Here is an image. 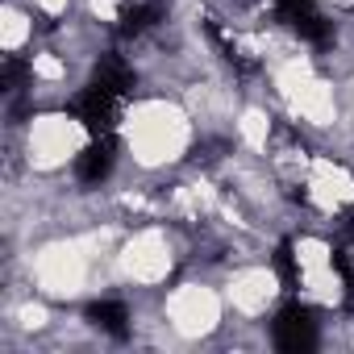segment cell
Here are the masks:
<instances>
[{
	"label": "cell",
	"instance_id": "obj_4",
	"mask_svg": "<svg viewBox=\"0 0 354 354\" xmlns=\"http://www.w3.org/2000/svg\"><path fill=\"white\" fill-rule=\"evenodd\" d=\"M88 321L96 329H104L109 337H125L129 333V313H125L121 300H96V304H88Z\"/></svg>",
	"mask_w": 354,
	"mask_h": 354
},
{
	"label": "cell",
	"instance_id": "obj_6",
	"mask_svg": "<svg viewBox=\"0 0 354 354\" xmlns=\"http://www.w3.org/2000/svg\"><path fill=\"white\" fill-rule=\"evenodd\" d=\"M288 21H292V30H296L300 38H308V42H317V46H325V42L333 38V26H329L325 17L308 13V9H296V13H288Z\"/></svg>",
	"mask_w": 354,
	"mask_h": 354
},
{
	"label": "cell",
	"instance_id": "obj_11",
	"mask_svg": "<svg viewBox=\"0 0 354 354\" xmlns=\"http://www.w3.org/2000/svg\"><path fill=\"white\" fill-rule=\"evenodd\" d=\"M242 5H254V0H242Z\"/></svg>",
	"mask_w": 354,
	"mask_h": 354
},
{
	"label": "cell",
	"instance_id": "obj_9",
	"mask_svg": "<svg viewBox=\"0 0 354 354\" xmlns=\"http://www.w3.org/2000/svg\"><path fill=\"white\" fill-rule=\"evenodd\" d=\"M21 75H26V63L9 59V63H5V92H17V88H21Z\"/></svg>",
	"mask_w": 354,
	"mask_h": 354
},
{
	"label": "cell",
	"instance_id": "obj_1",
	"mask_svg": "<svg viewBox=\"0 0 354 354\" xmlns=\"http://www.w3.org/2000/svg\"><path fill=\"white\" fill-rule=\"evenodd\" d=\"M275 346L288 350V354L313 350V346H317V321H313V313L300 308V304H288V308L275 317Z\"/></svg>",
	"mask_w": 354,
	"mask_h": 354
},
{
	"label": "cell",
	"instance_id": "obj_5",
	"mask_svg": "<svg viewBox=\"0 0 354 354\" xmlns=\"http://www.w3.org/2000/svg\"><path fill=\"white\" fill-rule=\"evenodd\" d=\"M96 84H104L109 92H117V96H125L129 88H133V71L117 59V55H104L100 63H96Z\"/></svg>",
	"mask_w": 354,
	"mask_h": 354
},
{
	"label": "cell",
	"instance_id": "obj_7",
	"mask_svg": "<svg viewBox=\"0 0 354 354\" xmlns=\"http://www.w3.org/2000/svg\"><path fill=\"white\" fill-rule=\"evenodd\" d=\"M154 21H158V5H129V9L121 13V34H125V38H138V34H146Z\"/></svg>",
	"mask_w": 354,
	"mask_h": 354
},
{
	"label": "cell",
	"instance_id": "obj_2",
	"mask_svg": "<svg viewBox=\"0 0 354 354\" xmlns=\"http://www.w3.org/2000/svg\"><path fill=\"white\" fill-rule=\"evenodd\" d=\"M75 117L92 129V133H109L117 121V92H109L104 84H92L80 100H75Z\"/></svg>",
	"mask_w": 354,
	"mask_h": 354
},
{
	"label": "cell",
	"instance_id": "obj_8",
	"mask_svg": "<svg viewBox=\"0 0 354 354\" xmlns=\"http://www.w3.org/2000/svg\"><path fill=\"white\" fill-rule=\"evenodd\" d=\"M275 271L283 275V283H288V288H296V283H300V271H296V259H292V246H288V242L275 250Z\"/></svg>",
	"mask_w": 354,
	"mask_h": 354
},
{
	"label": "cell",
	"instance_id": "obj_3",
	"mask_svg": "<svg viewBox=\"0 0 354 354\" xmlns=\"http://www.w3.org/2000/svg\"><path fill=\"white\" fill-rule=\"evenodd\" d=\"M113 162H117V142H113V133H96V142L75 158L80 184H100V180H109Z\"/></svg>",
	"mask_w": 354,
	"mask_h": 354
},
{
	"label": "cell",
	"instance_id": "obj_10",
	"mask_svg": "<svg viewBox=\"0 0 354 354\" xmlns=\"http://www.w3.org/2000/svg\"><path fill=\"white\" fill-rule=\"evenodd\" d=\"M275 5H279L283 13H296V9H308V5H313V0H275Z\"/></svg>",
	"mask_w": 354,
	"mask_h": 354
}]
</instances>
